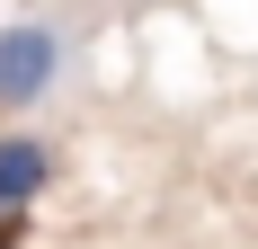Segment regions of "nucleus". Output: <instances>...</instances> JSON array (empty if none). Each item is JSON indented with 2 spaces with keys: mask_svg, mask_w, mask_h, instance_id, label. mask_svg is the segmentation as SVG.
<instances>
[{
  "mask_svg": "<svg viewBox=\"0 0 258 249\" xmlns=\"http://www.w3.org/2000/svg\"><path fill=\"white\" fill-rule=\"evenodd\" d=\"M27 240V214H0V249H18Z\"/></svg>",
  "mask_w": 258,
  "mask_h": 249,
  "instance_id": "obj_3",
  "label": "nucleus"
},
{
  "mask_svg": "<svg viewBox=\"0 0 258 249\" xmlns=\"http://www.w3.org/2000/svg\"><path fill=\"white\" fill-rule=\"evenodd\" d=\"M62 80V27L53 18H9L0 27V116H27Z\"/></svg>",
  "mask_w": 258,
  "mask_h": 249,
  "instance_id": "obj_1",
  "label": "nucleus"
},
{
  "mask_svg": "<svg viewBox=\"0 0 258 249\" xmlns=\"http://www.w3.org/2000/svg\"><path fill=\"white\" fill-rule=\"evenodd\" d=\"M45 178H53V151L36 134H0V214H27Z\"/></svg>",
  "mask_w": 258,
  "mask_h": 249,
  "instance_id": "obj_2",
  "label": "nucleus"
}]
</instances>
